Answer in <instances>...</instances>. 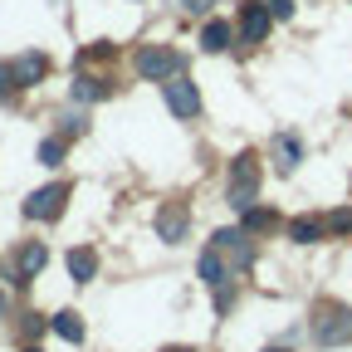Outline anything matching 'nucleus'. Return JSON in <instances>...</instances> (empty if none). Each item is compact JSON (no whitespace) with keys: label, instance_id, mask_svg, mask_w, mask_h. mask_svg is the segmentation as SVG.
<instances>
[{"label":"nucleus","instance_id":"nucleus-25","mask_svg":"<svg viewBox=\"0 0 352 352\" xmlns=\"http://www.w3.org/2000/svg\"><path fill=\"white\" fill-rule=\"evenodd\" d=\"M176 6H182L186 15H206V6H210V0H176Z\"/></svg>","mask_w":352,"mask_h":352},{"label":"nucleus","instance_id":"nucleus-11","mask_svg":"<svg viewBox=\"0 0 352 352\" xmlns=\"http://www.w3.org/2000/svg\"><path fill=\"white\" fill-rule=\"evenodd\" d=\"M44 264H50V250H44V245H25L20 259H15V284H30Z\"/></svg>","mask_w":352,"mask_h":352},{"label":"nucleus","instance_id":"nucleus-13","mask_svg":"<svg viewBox=\"0 0 352 352\" xmlns=\"http://www.w3.org/2000/svg\"><path fill=\"white\" fill-rule=\"evenodd\" d=\"M44 74H50V59H44V54H20V59H15V88H30V83H39Z\"/></svg>","mask_w":352,"mask_h":352},{"label":"nucleus","instance_id":"nucleus-28","mask_svg":"<svg viewBox=\"0 0 352 352\" xmlns=\"http://www.w3.org/2000/svg\"><path fill=\"white\" fill-rule=\"evenodd\" d=\"M25 352H39V347H25Z\"/></svg>","mask_w":352,"mask_h":352},{"label":"nucleus","instance_id":"nucleus-4","mask_svg":"<svg viewBox=\"0 0 352 352\" xmlns=\"http://www.w3.org/2000/svg\"><path fill=\"white\" fill-rule=\"evenodd\" d=\"M162 88H166V108H171L176 118H186V122H191V118H201V88H196L186 74L166 78Z\"/></svg>","mask_w":352,"mask_h":352},{"label":"nucleus","instance_id":"nucleus-9","mask_svg":"<svg viewBox=\"0 0 352 352\" xmlns=\"http://www.w3.org/2000/svg\"><path fill=\"white\" fill-rule=\"evenodd\" d=\"M157 230H162L166 245H182L186 240V210L182 206H162L157 210Z\"/></svg>","mask_w":352,"mask_h":352},{"label":"nucleus","instance_id":"nucleus-19","mask_svg":"<svg viewBox=\"0 0 352 352\" xmlns=\"http://www.w3.org/2000/svg\"><path fill=\"white\" fill-rule=\"evenodd\" d=\"M323 226H328V235H352V210H347V206L328 210V220H323Z\"/></svg>","mask_w":352,"mask_h":352},{"label":"nucleus","instance_id":"nucleus-5","mask_svg":"<svg viewBox=\"0 0 352 352\" xmlns=\"http://www.w3.org/2000/svg\"><path fill=\"white\" fill-rule=\"evenodd\" d=\"M215 250L230 254V274H245L254 264V245H250V230L235 226V230H215Z\"/></svg>","mask_w":352,"mask_h":352},{"label":"nucleus","instance_id":"nucleus-6","mask_svg":"<svg viewBox=\"0 0 352 352\" xmlns=\"http://www.w3.org/2000/svg\"><path fill=\"white\" fill-rule=\"evenodd\" d=\"M64 201H69V186H64V182H50V186L30 191L25 215H30V220H59V215H64Z\"/></svg>","mask_w":352,"mask_h":352},{"label":"nucleus","instance_id":"nucleus-24","mask_svg":"<svg viewBox=\"0 0 352 352\" xmlns=\"http://www.w3.org/2000/svg\"><path fill=\"white\" fill-rule=\"evenodd\" d=\"M83 127H88V118H83V113H69V118H64V132H74V138H78Z\"/></svg>","mask_w":352,"mask_h":352},{"label":"nucleus","instance_id":"nucleus-10","mask_svg":"<svg viewBox=\"0 0 352 352\" xmlns=\"http://www.w3.org/2000/svg\"><path fill=\"white\" fill-rule=\"evenodd\" d=\"M196 274H201V284H210V289H220V284H226L230 279V264H226V254H220L215 245L201 254V264H196Z\"/></svg>","mask_w":352,"mask_h":352},{"label":"nucleus","instance_id":"nucleus-15","mask_svg":"<svg viewBox=\"0 0 352 352\" xmlns=\"http://www.w3.org/2000/svg\"><path fill=\"white\" fill-rule=\"evenodd\" d=\"M98 274V254L94 250H69V279L74 284H88Z\"/></svg>","mask_w":352,"mask_h":352},{"label":"nucleus","instance_id":"nucleus-7","mask_svg":"<svg viewBox=\"0 0 352 352\" xmlns=\"http://www.w3.org/2000/svg\"><path fill=\"white\" fill-rule=\"evenodd\" d=\"M270 20H274V10L264 6V0H245V6H240V39L259 44L264 34H270Z\"/></svg>","mask_w":352,"mask_h":352},{"label":"nucleus","instance_id":"nucleus-20","mask_svg":"<svg viewBox=\"0 0 352 352\" xmlns=\"http://www.w3.org/2000/svg\"><path fill=\"white\" fill-rule=\"evenodd\" d=\"M39 162H44V166H59V162H64V142H59V138H44V142H39Z\"/></svg>","mask_w":352,"mask_h":352},{"label":"nucleus","instance_id":"nucleus-16","mask_svg":"<svg viewBox=\"0 0 352 352\" xmlns=\"http://www.w3.org/2000/svg\"><path fill=\"white\" fill-rule=\"evenodd\" d=\"M230 39H235V30H230L226 20H210V25L201 30V50H210V54H220V50H230Z\"/></svg>","mask_w":352,"mask_h":352},{"label":"nucleus","instance_id":"nucleus-3","mask_svg":"<svg viewBox=\"0 0 352 352\" xmlns=\"http://www.w3.org/2000/svg\"><path fill=\"white\" fill-rule=\"evenodd\" d=\"M314 338H318L323 347H342V342H352V308H342V303H323V308H318V318H314Z\"/></svg>","mask_w":352,"mask_h":352},{"label":"nucleus","instance_id":"nucleus-14","mask_svg":"<svg viewBox=\"0 0 352 352\" xmlns=\"http://www.w3.org/2000/svg\"><path fill=\"white\" fill-rule=\"evenodd\" d=\"M298 162H303V147H298V138H294V132H279V138H274V166L289 176Z\"/></svg>","mask_w":352,"mask_h":352},{"label":"nucleus","instance_id":"nucleus-2","mask_svg":"<svg viewBox=\"0 0 352 352\" xmlns=\"http://www.w3.org/2000/svg\"><path fill=\"white\" fill-rule=\"evenodd\" d=\"M132 64H138V74L152 78V83H166V78H176V74L186 69V59L176 54V50H166V44H142Z\"/></svg>","mask_w":352,"mask_h":352},{"label":"nucleus","instance_id":"nucleus-21","mask_svg":"<svg viewBox=\"0 0 352 352\" xmlns=\"http://www.w3.org/2000/svg\"><path fill=\"white\" fill-rule=\"evenodd\" d=\"M230 303H235V294L220 284V289H215V314H230Z\"/></svg>","mask_w":352,"mask_h":352},{"label":"nucleus","instance_id":"nucleus-22","mask_svg":"<svg viewBox=\"0 0 352 352\" xmlns=\"http://www.w3.org/2000/svg\"><path fill=\"white\" fill-rule=\"evenodd\" d=\"M15 88V64H0V98Z\"/></svg>","mask_w":352,"mask_h":352},{"label":"nucleus","instance_id":"nucleus-8","mask_svg":"<svg viewBox=\"0 0 352 352\" xmlns=\"http://www.w3.org/2000/svg\"><path fill=\"white\" fill-rule=\"evenodd\" d=\"M69 94H74V103H98V98H108V94H113V83H108V78H98V74H78V78L69 83Z\"/></svg>","mask_w":352,"mask_h":352},{"label":"nucleus","instance_id":"nucleus-23","mask_svg":"<svg viewBox=\"0 0 352 352\" xmlns=\"http://www.w3.org/2000/svg\"><path fill=\"white\" fill-rule=\"evenodd\" d=\"M264 6L274 10V20H289V15H294V0H264Z\"/></svg>","mask_w":352,"mask_h":352},{"label":"nucleus","instance_id":"nucleus-26","mask_svg":"<svg viewBox=\"0 0 352 352\" xmlns=\"http://www.w3.org/2000/svg\"><path fill=\"white\" fill-rule=\"evenodd\" d=\"M162 352H196V347H176V342H171V347H162Z\"/></svg>","mask_w":352,"mask_h":352},{"label":"nucleus","instance_id":"nucleus-27","mask_svg":"<svg viewBox=\"0 0 352 352\" xmlns=\"http://www.w3.org/2000/svg\"><path fill=\"white\" fill-rule=\"evenodd\" d=\"M264 352H284V347H264Z\"/></svg>","mask_w":352,"mask_h":352},{"label":"nucleus","instance_id":"nucleus-1","mask_svg":"<svg viewBox=\"0 0 352 352\" xmlns=\"http://www.w3.org/2000/svg\"><path fill=\"white\" fill-rule=\"evenodd\" d=\"M230 210H250L254 206V196H259V157L254 152H240L235 162H230Z\"/></svg>","mask_w":352,"mask_h":352},{"label":"nucleus","instance_id":"nucleus-18","mask_svg":"<svg viewBox=\"0 0 352 352\" xmlns=\"http://www.w3.org/2000/svg\"><path fill=\"white\" fill-rule=\"evenodd\" d=\"M274 226H279V215H274L270 206H250V210H245V230H250V235H259V230H274Z\"/></svg>","mask_w":352,"mask_h":352},{"label":"nucleus","instance_id":"nucleus-17","mask_svg":"<svg viewBox=\"0 0 352 352\" xmlns=\"http://www.w3.org/2000/svg\"><path fill=\"white\" fill-rule=\"evenodd\" d=\"M50 328H54V333H59L64 342H83V318H78V314H69V308L50 318Z\"/></svg>","mask_w":352,"mask_h":352},{"label":"nucleus","instance_id":"nucleus-12","mask_svg":"<svg viewBox=\"0 0 352 352\" xmlns=\"http://www.w3.org/2000/svg\"><path fill=\"white\" fill-rule=\"evenodd\" d=\"M328 235V226H323V220H314V215H294L289 220V240L294 245H318Z\"/></svg>","mask_w":352,"mask_h":352}]
</instances>
